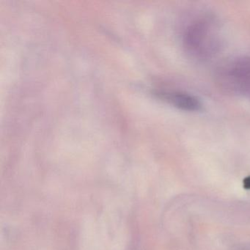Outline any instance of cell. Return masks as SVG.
Instances as JSON below:
<instances>
[{"mask_svg":"<svg viewBox=\"0 0 250 250\" xmlns=\"http://www.w3.org/2000/svg\"><path fill=\"white\" fill-rule=\"evenodd\" d=\"M183 43L187 53L193 58H210L221 46L219 27L209 17H197L184 29Z\"/></svg>","mask_w":250,"mask_h":250,"instance_id":"cell-1","label":"cell"},{"mask_svg":"<svg viewBox=\"0 0 250 250\" xmlns=\"http://www.w3.org/2000/svg\"><path fill=\"white\" fill-rule=\"evenodd\" d=\"M218 78L228 91L250 99V57L228 61L219 70Z\"/></svg>","mask_w":250,"mask_h":250,"instance_id":"cell-2","label":"cell"},{"mask_svg":"<svg viewBox=\"0 0 250 250\" xmlns=\"http://www.w3.org/2000/svg\"><path fill=\"white\" fill-rule=\"evenodd\" d=\"M162 95L167 102L182 110L196 112L201 109L200 100L192 95L180 92H170Z\"/></svg>","mask_w":250,"mask_h":250,"instance_id":"cell-3","label":"cell"},{"mask_svg":"<svg viewBox=\"0 0 250 250\" xmlns=\"http://www.w3.org/2000/svg\"><path fill=\"white\" fill-rule=\"evenodd\" d=\"M243 184H244V188L246 189H250V176L247 177L243 181Z\"/></svg>","mask_w":250,"mask_h":250,"instance_id":"cell-4","label":"cell"}]
</instances>
